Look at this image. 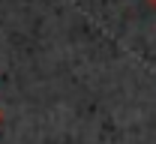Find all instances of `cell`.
Here are the masks:
<instances>
[{
  "instance_id": "cell-1",
  "label": "cell",
  "mask_w": 156,
  "mask_h": 144,
  "mask_svg": "<svg viewBox=\"0 0 156 144\" xmlns=\"http://www.w3.org/2000/svg\"><path fill=\"white\" fill-rule=\"evenodd\" d=\"M147 6H150V9H156V0H147Z\"/></svg>"
},
{
  "instance_id": "cell-2",
  "label": "cell",
  "mask_w": 156,
  "mask_h": 144,
  "mask_svg": "<svg viewBox=\"0 0 156 144\" xmlns=\"http://www.w3.org/2000/svg\"><path fill=\"white\" fill-rule=\"evenodd\" d=\"M0 117H3V114H0Z\"/></svg>"
}]
</instances>
